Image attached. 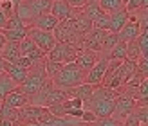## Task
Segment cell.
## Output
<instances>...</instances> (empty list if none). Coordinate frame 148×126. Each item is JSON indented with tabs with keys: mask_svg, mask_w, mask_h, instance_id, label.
<instances>
[{
	"mask_svg": "<svg viewBox=\"0 0 148 126\" xmlns=\"http://www.w3.org/2000/svg\"><path fill=\"white\" fill-rule=\"evenodd\" d=\"M54 88L60 90H71V88L78 86L81 83H85V72L79 69L76 63H67L62 67V70L51 79Z\"/></svg>",
	"mask_w": 148,
	"mask_h": 126,
	"instance_id": "1",
	"label": "cell"
},
{
	"mask_svg": "<svg viewBox=\"0 0 148 126\" xmlns=\"http://www.w3.org/2000/svg\"><path fill=\"white\" fill-rule=\"evenodd\" d=\"M51 117L49 108L45 106H38V105H27L24 108L18 110V121L20 124H27V123H43L45 119Z\"/></svg>",
	"mask_w": 148,
	"mask_h": 126,
	"instance_id": "2",
	"label": "cell"
},
{
	"mask_svg": "<svg viewBox=\"0 0 148 126\" xmlns=\"http://www.w3.org/2000/svg\"><path fill=\"white\" fill-rule=\"evenodd\" d=\"M136 106H137L136 105V99L132 97V95L125 94V92H117V95H116V105H114V112H112V115H110V117L116 119V121H119V123H123V119L128 114L134 112Z\"/></svg>",
	"mask_w": 148,
	"mask_h": 126,
	"instance_id": "3",
	"label": "cell"
},
{
	"mask_svg": "<svg viewBox=\"0 0 148 126\" xmlns=\"http://www.w3.org/2000/svg\"><path fill=\"white\" fill-rule=\"evenodd\" d=\"M27 29H29V31H27V36L36 43V47H38L43 54H47L49 50L56 45V40H54L53 33L40 31V29H33V27H27Z\"/></svg>",
	"mask_w": 148,
	"mask_h": 126,
	"instance_id": "4",
	"label": "cell"
},
{
	"mask_svg": "<svg viewBox=\"0 0 148 126\" xmlns=\"http://www.w3.org/2000/svg\"><path fill=\"white\" fill-rule=\"evenodd\" d=\"M107 67H108V60L105 56H101L98 61L94 63V67L85 74V83H90V85H101L103 76L107 72Z\"/></svg>",
	"mask_w": 148,
	"mask_h": 126,
	"instance_id": "5",
	"label": "cell"
},
{
	"mask_svg": "<svg viewBox=\"0 0 148 126\" xmlns=\"http://www.w3.org/2000/svg\"><path fill=\"white\" fill-rule=\"evenodd\" d=\"M18 47H20V54L24 56V58H29V60H33L36 63H40V61L45 60V54H43L38 47H36V43L29 38V36H27V38H24V40L18 43Z\"/></svg>",
	"mask_w": 148,
	"mask_h": 126,
	"instance_id": "6",
	"label": "cell"
},
{
	"mask_svg": "<svg viewBox=\"0 0 148 126\" xmlns=\"http://www.w3.org/2000/svg\"><path fill=\"white\" fill-rule=\"evenodd\" d=\"M139 34H141V27H139V24H137V20H136L134 14H130V16H128V22L123 25V29L117 33V36H119L121 42L128 43V42L137 40Z\"/></svg>",
	"mask_w": 148,
	"mask_h": 126,
	"instance_id": "7",
	"label": "cell"
},
{
	"mask_svg": "<svg viewBox=\"0 0 148 126\" xmlns=\"http://www.w3.org/2000/svg\"><path fill=\"white\" fill-rule=\"evenodd\" d=\"M101 58V54L99 52H94V50H87V49H78V56H76V63L81 70H83L85 74L88 72L94 67V63L98 61Z\"/></svg>",
	"mask_w": 148,
	"mask_h": 126,
	"instance_id": "8",
	"label": "cell"
},
{
	"mask_svg": "<svg viewBox=\"0 0 148 126\" xmlns=\"http://www.w3.org/2000/svg\"><path fill=\"white\" fill-rule=\"evenodd\" d=\"M49 13L53 14L58 22H65V20H69V18L74 16V9L65 2V0H54V2L51 4Z\"/></svg>",
	"mask_w": 148,
	"mask_h": 126,
	"instance_id": "9",
	"label": "cell"
},
{
	"mask_svg": "<svg viewBox=\"0 0 148 126\" xmlns=\"http://www.w3.org/2000/svg\"><path fill=\"white\" fill-rule=\"evenodd\" d=\"M128 16L130 13L125 9H119V11H114V13H108V33H114L117 34L123 29V25L128 22Z\"/></svg>",
	"mask_w": 148,
	"mask_h": 126,
	"instance_id": "10",
	"label": "cell"
},
{
	"mask_svg": "<svg viewBox=\"0 0 148 126\" xmlns=\"http://www.w3.org/2000/svg\"><path fill=\"white\" fill-rule=\"evenodd\" d=\"M60 24L51 13H45V14H40V16H36L31 20V24L27 27H33V29H40V31H47V33H53L54 27Z\"/></svg>",
	"mask_w": 148,
	"mask_h": 126,
	"instance_id": "11",
	"label": "cell"
},
{
	"mask_svg": "<svg viewBox=\"0 0 148 126\" xmlns=\"http://www.w3.org/2000/svg\"><path fill=\"white\" fill-rule=\"evenodd\" d=\"M2 103H4V105H7V106H11V108L20 110V108H24L27 103H29V97H27L24 92H20V88L16 86L13 92H9V94H7L5 97L2 99Z\"/></svg>",
	"mask_w": 148,
	"mask_h": 126,
	"instance_id": "12",
	"label": "cell"
},
{
	"mask_svg": "<svg viewBox=\"0 0 148 126\" xmlns=\"http://www.w3.org/2000/svg\"><path fill=\"white\" fill-rule=\"evenodd\" d=\"M94 86H96V85H90V83H81V85L74 86V88H71V90H67V92H69L71 97L81 99V101H83V105H87V103L92 99Z\"/></svg>",
	"mask_w": 148,
	"mask_h": 126,
	"instance_id": "13",
	"label": "cell"
},
{
	"mask_svg": "<svg viewBox=\"0 0 148 126\" xmlns=\"http://www.w3.org/2000/svg\"><path fill=\"white\" fill-rule=\"evenodd\" d=\"M4 74H7L14 83L16 85H20L22 81H24L25 78H27V74H29V70H25V69H22V67H18V65H14V63H7V61H4Z\"/></svg>",
	"mask_w": 148,
	"mask_h": 126,
	"instance_id": "14",
	"label": "cell"
},
{
	"mask_svg": "<svg viewBox=\"0 0 148 126\" xmlns=\"http://www.w3.org/2000/svg\"><path fill=\"white\" fill-rule=\"evenodd\" d=\"M0 56H2V60L7 61V63H16V61H18V58L22 56V54H20V47H18V43L5 42V45L0 49Z\"/></svg>",
	"mask_w": 148,
	"mask_h": 126,
	"instance_id": "15",
	"label": "cell"
},
{
	"mask_svg": "<svg viewBox=\"0 0 148 126\" xmlns=\"http://www.w3.org/2000/svg\"><path fill=\"white\" fill-rule=\"evenodd\" d=\"M71 95L67 90H60V88H53L49 94H47V97L45 101H43V106L45 108H51V106H56V105H60V103H63L65 99H69Z\"/></svg>",
	"mask_w": 148,
	"mask_h": 126,
	"instance_id": "16",
	"label": "cell"
},
{
	"mask_svg": "<svg viewBox=\"0 0 148 126\" xmlns=\"http://www.w3.org/2000/svg\"><path fill=\"white\" fill-rule=\"evenodd\" d=\"M125 56H127V43L121 42V40L117 42L116 45L105 54V58H107L108 61H123V60H125Z\"/></svg>",
	"mask_w": 148,
	"mask_h": 126,
	"instance_id": "17",
	"label": "cell"
},
{
	"mask_svg": "<svg viewBox=\"0 0 148 126\" xmlns=\"http://www.w3.org/2000/svg\"><path fill=\"white\" fill-rule=\"evenodd\" d=\"M116 95H117V92L112 90V88H107L103 85H96L90 101H108V99H116Z\"/></svg>",
	"mask_w": 148,
	"mask_h": 126,
	"instance_id": "18",
	"label": "cell"
},
{
	"mask_svg": "<svg viewBox=\"0 0 148 126\" xmlns=\"http://www.w3.org/2000/svg\"><path fill=\"white\" fill-rule=\"evenodd\" d=\"M27 31H29L27 27H22V29H2L5 42H13V43H20L24 38H27Z\"/></svg>",
	"mask_w": 148,
	"mask_h": 126,
	"instance_id": "19",
	"label": "cell"
},
{
	"mask_svg": "<svg viewBox=\"0 0 148 126\" xmlns=\"http://www.w3.org/2000/svg\"><path fill=\"white\" fill-rule=\"evenodd\" d=\"M81 14H83V16L87 18V20H90V22H94L96 18L99 16V14L103 13L101 11V7H99V4L98 2H87L83 7H81V9H78Z\"/></svg>",
	"mask_w": 148,
	"mask_h": 126,
	"instance_id": "20",
	"label": "cell"
},
{
	"mask_svg": "<svg viewBox=\"0 0 148 126\" xmlns=\"http://www.w3.org/2000/svg\"><path fill=\"white\" fill-rule=\"evenodd\" d=\"M16 86L18 85L14 83V81L7 76V74H0V101H2L9 92H13Z\"/></svg>",
	"mask_w": 148,
	"mask_h": 126,
	"instance_id": "21",
	"label": "cell"
},
{
	"mask_svg": "<svg viewBox=\"0 0 148 126\" xmlns=\"http://www.w3.org/2000/svg\"><path fill=\"white\" fill-rule=\"evenodd\" d=\"M0 119H7V121H13V123H18V110L16 108H11V106H7V105H0Z\"/></svg>",
	"mask_w": 148,
	"mask_h": 126,
	"instance_id": "22",
	"label": "cell"
},
{
	"mask_svg": "<svg viewBox=\"0 0 148 126\" xmlns=\"http://www.w3.org/2000/svg\"><path fill=\"white\" fill-rule=\"evenodd\" d=\"M98 4H99L103 13H114V11H119L125 7L121 0H99Z\"/></svg>",
	"mask_w": 148,
	"mask_h": 126,
	"instance_id": "23",
	"label": "cell"
},
{
	"mask_svg": "<svg viewBox=\"0 0 148 126\" xmlns=\"http://www.w3.org/2000/svg\"><path fill=\"white\" fill-rule=\"evenodd\" d=\"M117 42H119V36H117V34H114V33H107L105 40H103V43H101V50H99V54H101V56H105L108 50L116 45Z\"/></svg>",
	"mask_w": 148,
	"mask_h": 126,
	"instance_id": "24",
	"label": "cell"
},
{
	"mask_svg": "<svg viewBox=\"0 0 148 126\" xmlns=\"http://www.w3.org/2000/svg\"><path fill=\"white\" fill-rule=\"evenodd\" d=\"M139 58H141V50H139L137 47V42H128L127 43V56H125V60H128V61H137Z\"/></svg>",
	"mask_w": 148,
	"mask_h": 126,
	"instance_id": "25",
	"label": "cell"
},
{
	"mask_svg": "<svg viewBox=\"0 0 148 126\" xmlns=\"http://www.w3.org/2000/svg\"><path fill=\"white\" fill-rule=\"evenodd\" d=\"M62 63H56V61H49V60H43V72H45V76L49 79H53L58 72L62 70Z\"/></svg>",
	"mask_w": 148,
	"mask_h": 126,
	"instance_id": "26",
	"label": "cell"
},
{
	"mask_svg": "<svg viewBox=\"0 0 148 126\" xmlns=\"http://www.w3.org/2000/svg\"><path fill=\"white\" fill-rule=\"evenodd\" d=\"M92 29H98V31L108 33V13H101L99 16L92 22Z\"/></svg>",
	"mask_w": 148,
	"mask_h": 126,
	"instance_id": "27",
	"label": "cell"
},
{
	"mask_svg": "<svg viewBox=\"0 0 148 126\" xmlns=\"http://www.w3.org/2000/svg\"><path fill=\"white\" fill-rule=\"evenodd\" d=\"M137 47L141 50V56L148 58V31H141V34L137 36Z\"/></svg>",
	"mask_w": 148,
	"mask_h": 126,
	"instance_id": "28",
	"label": "cell"
},
{
	"mask_svg": "<svg viewBox=\"0 0 148 126\" xmlns=\"http://www.w3.org/2000/svg\"><path fill=\"white\" fill-rule=\"evenodd\" d=\"M22 27H27V25L16 16V13H13L11 16H7V22L4 25V29H22Z\"/></svg>",
	"mask_w": 148,
	"mask_h": 126,
	"instance_id": "29",
	"label": "cell"
},
{
	"mask_svg": "<svg viewBox=\"0 0 148 126\" xmlns=\"http://www.w3.org/2000/svg\"><path fill=\"white\" fill-rule=\"evenodd\" d=\"M76 56H78V49L74 47V45H65V58H63V65H67V63H74L76 61Z\"/></svg>",
	"mask_w": 148,
	"mask_h": 126,
	"instance_id": "30",
	"label": "cell"
},
{
	"mask_svg": "<svg viewBox=\"0 0 148 126\" xmlns=\"http://www.w3.org/2000/svg\"><path fill=\"white\" fill-rule=\"evenodd\" d=\"M94 126H121V123L112 119V117H103V119H96Z\"/></svg>",
	"mask_w": 148,
	"mask_h": 126,
	"instance_id": "31",
	"label": "cell"
},
{
	"mask_svg": "<svg viewBox=\"0 0 148 126\" xmlns=\"http://www.w3.org/2000/svg\"><path fill=\"white\" fill-rule=\"evenodd\" d=\"M79 121H81V123H94V121H96V115L90 112V110H85Z\"/></svg>",
	"mask_w": 148,
	"mask_h": 126,
	"instance_id": "32",
	"label": "cell"
},
{
	"mask_svg": "<svg viewBox=\"0 0 148 126\" xmlns=\"http://www.w3.org/2000/svg\"><path fill=\"white\" fill-rule=\"evenodd\" d=\"M65 2H67L72 9H81V7L87 4V0H65Z\"/></svg>",
	"mask_w": 148,
	"mask_h": 126,
	"instance_id": "33",
	"label": "cell"
},
{
	"mask_svg": "<svg viewBox=\"0 0 148 126\" xmlns=\"http://www.w3.org/2000/svg\"><path fill=\"white\" fill-rule=\"evenodd\" d=\"M5 22H7V14L4 13V9H2V7H0V29H4Z\"/></svg>",
	"mask_w": 148,
	"mask_h": 126,
	"instance_id": "34",
	"label": "cell"
},
{
	"mask_svg": "<svg viewBox=\"0 0 148 126\" xmlns=\"http://www.w3.org/2000/svg\"><path fill=\"white\" fill-rule=\"evenodd\" d=\"M0 126H20V124L13 123V121H7V119H0Z\"/></svg>",
	"mask_w": 148,
	"mask_h": 126,
	"instance_id": "35",
	"label": "cell"
},
{
	"mask_svg": "<svg viewBox=\"0 0 148 126\" xmlns=\"http://www.w3.org/2000/svg\"><path fill=\"white\" fill-rule=\"evenodd\" d=\"M4 45H5V38H4V33L0 31V49H2Z\"/></svg>",
	"mask_w": 148,
	"mask_h": 126,
	"instance_id": "36",
	"label": "cell"
},
{
	"mask_svg": "<svg viewBox=\"0 0 148 126\" xmlns=\"http://www.w3.org/2000/svg\"><path fill=\"white\" fill-rule=\"evenodd\" d=\"M20 126H43L42 123H27V124H20Z\"/></svg>",
	"mask_w": 148,
	"mask_h": 126,
	"instance_id": "37",
	"label": "cell"
},
{
	"mask_svg": "<svg viewBox=\"0 0 148 126\" xmlns=\"http://www.w3.org/2000/svg\"><path fill=\"white\" fill-rule=\"evenodd\" d=\"M0 74H4V60L0 61Z\"/></svg>",
	"mask_w": 148,
	"mask_h": 126,
	"instance_id": "38",
	"label": "cell"
},
{
	"mask_svg": "<svg viewBox=\"0 0 148 126\" xmlns=\"http://www.w3.org/2000/svg\"><path fill=\"white\" fill-rule=\"evenodd\" d=\"M79 126H94V123H81Z\"/></svg>",
	"mask_w": 148,
	"mask_h": 126,
	"instance_id": "39",
	"label": "cell"
},
{
	"mask_svg": "<svg viewBox=\"0 0 148 126\" xmlns=\"http://www.w3.org/2000/svg\"><path fill=\"white\" fill-rule=\"evenodd\" d=\"M121 2H123V5H127V2H128V0H121Z\"/></svg>",
	"mask_w": 148,
	"mask_h": 126,
	"instance_id": "40",
	"label": "cell"
},
{
	"mask_svg": "<svg viewBox=\"0 0 148 126\" xmlns=\"http://www.w3.org/2000/svg\"><path fill=\"white\" fill-rule=\"evenodd\" d=\"M87 2H99V0H87Z\"/></svg>",
	"mask_w": 148,
	"mask_h": 126,
	"instance_id": "41",
	"label": "cell"
},
{
	"mask_svg": "<svg viewBox=\"0 0 148 126\" xmlns=\"http://www.w3.org/2000/svg\"><path fill=\"white\" fill-rule=\"evenodd\" d=\"M20 2H29V0H20Z\"/></svg>",
	"mask_w": 148,
	"mask_h": 126,
	"instance_id": "42",
	"label": "cell"
},
{
	"mask_svg": "<svg viewBox=\"0 0 148 126\" xmlns=\"http://www.w3.org/2000/svg\"><path fill=\"white\" fill-rule=\"evenodd\" d=\"M0 2H5V0H0Z\"/></svg>",
	"mask_w": 148,
	"mask_h": 126,
	"instance_id": "43",
	"label": "cell"
},
{
	"mask_svg": "<svg viewBox=\"0 0 148 126\" xmlns=\"http://www.w3.org/2000/svg\"><path fill=\"white\" fill-rule=\"evenodd\" d=\"M0 61H2V56H0Z\"/></svg>",
	"mask_w": 148,
	"mask_h": 126,
	"instance_id": "44",
	"label": "cell"
},
{
	"mask_svg": "<svg viewBox=\"0 0 148 126\" xmlns=\"http://www.w3.org/2000/svg\"><path fill=\"white\" fill-rule=\"evenodd\" d=\"M143 126H148V124H143Z\"/></svg>",
	"mask_w": 148,
	"mask_h": 126,
	"instance_id": "45",
	"label": "cell"
},
{
	"mask_svg": "<svg viewBox=\"0 0 148 126\" xmlns=\"http://www.w3.org/2000/svg\"><path fill=\"white\" fill-rule=\"evenodd\" d=\"M0 105H2V101H0Z\"/></svg>",
	"mask_w": 148,
	"mask_h": 126,
	"instance_id": "46",
	"label": "cell"
},
{
	"mask_svg": "<svg viewBox=\"0 0 148 126\" xmlns=\"http://www.w3.org/2000/svg\"><path fill=\"white\" fill-rule=\"evenodd\" d=\"M51 2H54V0H51Z\"/></svg>",
	"mask_w": 148,
	"mask_h": 126,
	"instance_id": "47",
	"label": "cell"
}]
</instances>
